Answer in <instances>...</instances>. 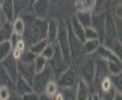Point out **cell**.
<instances>
[{"instance_id": "obj_1", "label": "cell", "mask_w": 122, "mask_h": 100, "mask_svg": "<svg viewBox=\"0 0 122 100\" xmlns=\"http://www.w3.org/2000/svg\"><path fill=\"white\" fill-rule=\"evenodd\" d=\"M25 33L23 39L27 43V47L32 46L33 43L46 39V29H48V21L44 19H36L30 21L29 24H25Z\"/></svg>"}, {"instance_id": "obj_2", "label": "cell", "mask_w": 122, "mask_h": 100, "mask_svg": "<svg viewBox=\"0 0 122 100\" xmlns=\"http://www.w3.org/2000/svg\"><path fill=\"white\" fill-rule=\"evenodd\" d=\"M56 46L60 49L64 60L69 64L70 61V51H69V36H68V25L64 23L58 24L57 39H56Z\"/></svg>"}, {"instance_id": "obj_3", "label": "cell", "mask_w": 122, "mask_h": 100, "mask_svg": "<svg viewBox=\"0 0 122 100\" xmlns=\"http://www.w3.org/2000/svg\"><path fill=\"white\" fill-rule=\"evenodd\" d=\"M52 79H55L53 72H52V70H51V67L46 65L44 71H41V72H39V73H35L33 79H32V83H30L32 91L36 92L37 95H43L46 83Z\"/></svg>"}, {"instance_id": "obj_4", "label": "cell", "mask_w": 122, "mask_h": 100, "mask_svg": "<svg viewBox=\"0 0 122 100\" xmlns=\"http://www.w3.org/2000/svg\"><path fill=\"white\" fill-rule=\"evenodd\" d=\"M48 65L51 67V70H52L55 77H58L64 71H66L68 68H69V64L64 60V58H62L60 49L57 48L56 44H55V53H53V58L48 61Z\"/></svg>"}, {"instance_id": "obj_5", "label": "cell", "mask_w": 122, "mask_h": 100, "mask_svg": "<svg viewBox=\"0 0 122 100\" xmlns=\"http://www.w3.org/2000/svg\"><path fill=\"white\" fill-rule=\"evenodd\" d=\"M80 79L84 80L89 87L92 88L93 85V80H94V75H96V60L92 58H88L84 60L82 65H81V70H80Z\"/></svg>"}, {"instance_id": "obj_6", "label": "cell", "mask_w": 122, "mask_h": 100, "mask_svg": "<svg viewBox=\"0 0 122 100\" xmlns=\"http://www.w3.org/2000/svg\"><path fill=\"white\" fill-rule=\"evenodd\" d=\"M77 80H78V76L76 75V71L69 67L66 71H64L58 76L56 82L60 88H76Z\"/></svg>"}, {"instance_id": "obj_7", "label": "cell", "mask_w": 122, "mask_h": 100, "mask_svg": "<svg viewBox=\"0 0 122 100\" xmlns=\"http://www.w3.org/2000/svg\"><path fill=\"white\" fill-rule=\"evenodd\" d=\"M49 4H51V0H35L29 6L30 13L36 19H44L45 20L49 11Z\"/></svg>"}, {"instance_id": "obj_8", "label": "cell", "mask_w": 122, "mask_h": 100, "mask_svg": "<svg viewBox=\"0 0 122 100\" xmlns=\"http://www.w3.org/2000/svg\"><path fill=\"white\" fill-rule=\"evenodd\" d=\"M68 36H69V51H70V60H76L77 58H81V53L84 52L82 43L74 36L72 31L68 27Z\"/></svg>"}, {"instance_id": "obj_9", "label": "cell", "mask_w": 122, "mask_h": 100, "mask_svg": "<svg viewBox=\"0 0 122 100\" xmlns=\"http://www.w3.org/2000/svg\"><path fill=\"white\" fill-rule=\"evenodd\" d=\"M0 67L5 70V72L11 76V79H12L13 82H16V79H17V76H19V73H17V60H15V59L12 58V55H9L8 58H5L4 60L0 61Z\"/></svg>"}, {"instance_id": "obj_10", "label": "cell", "mask_w": 122, "mask_h": 100, "mask_svg": "<svg viewBox=\"0 0 122 100\" xmlns=\"http://www.w3.org/2000/svg\"><path fill=\"white\" fill-rule=\"evenodd\" d=\"M92 27L97 31L98 37H100V43L102 44L104 37H105V15L104 13L100 12L97 15H93V18H92Z\"/></svg>"}, {"instance_id": "obj_11", "label": "cell", "mask_w": 122, "mask_h": 100, "mask_svg": "<svg viewBox=\"0 0 122 100\" xmlns=\"http://www.w3.org/2000/svg\"><path fill=\"white\" fill-rule=\"evenodd\" d=\"M17 73H19V76H21L25 82H28L30 84L32 79H33V76H35L33 63L25 64V63H21V61H17Z\"/></svg>"}, {"instance_id": "obj_12", "label": "cell", "mask_w": 122, "mask_h": 100, "mask_svg": "<svg viewBox=\"0 0 122 100\" xmlns=\"http://www.w3.org/2000/svg\"><path fill=\"white\" fill-rule=\"evenodd\" d=\"M96 53L98 55V59H102L105 61H121V59L117 58L114 52L109 48V47L104 46V44H100V47L97 48Z\"/></svg>"}, {"instance_id": "obj_13", "label": "cell", "mask_w": 122, "mask_h": 100, "mask_svg": "<svg viewBox=\"0 0 122 100\" xmlns=\"http://www.w3.org/2000/svg\"><path fill=\"white\" fill-rule=\"evenodd\" d=\"M74 91H76V100H86L89 96H90V87L86 84L84 80H81L78 77L77 80V85L74 88Z\"/></svg>"}, {"instance_id": "obj_14", "label": "cell", "mask_w": 122, "mask_h": 100, "mask_svg": "<svg viewBox=\"0 0 122 100\" xmlns=\"http://www.w3.org/2000/svg\"><path fill=\"white\" fill-rule=\"evenodd\" d=\"M58 24L60 21L57 19H51L48 21V29H46V40L49 44H56L57 39V32H58Z\"/></svg>"}, {"instance_id": "obj_15", "label": "cell", "mask_w": 122, "mask_h": 100, "mask_svg": "<svg viewBox=\"0 0 122 100\" xmlns=\"http://www.w3.org/2000/svg\"><path fill=\"white\" fill-rule=\"evenodd\" d=\"M1 13L4 15V18L7 19V21H13V18H16L15 15V6H13V0H3L1 8H0Z\"/></svg>"}, {"instance_id": "obj_16", "label": "cell", "mask_w": 122, "mask_h": 100, "mask_svg": "<svg viewBox=\"0 0 122 100\" xmlns=\"http://www.w3.org/2000/svg\"><path fill=\"white\" fill-rule=\"evenodd\" d=\"M15 94H17L19 96H23L25 94H29L32 92V85L29 84L28 82H25L21 76H17V79L15 82Z\"/></svg>"}, {"instance_id": "obj_17", "label": "cell", "mask_w": 122, "mask_h": 100, "mask_svg": "<svg viewBox=\"0 0 122 100\" xmlns=\"http://www.w3.org/2000/svg\"><path fill=\"white\" fill-rule=\"evenodd\" d=\"M25 49H28L27 47V43H25V40L23 39V37H19L17 40H16L15 46L12 47V52H11V55H12V58L15 59V60H20L23 56V53H24Z\"/></svg>"}, {"instance_id": "obj_18", "label": "cell", "mask_w": 122, "mask_h": 100, "mask_svg": "<svg viewBox=\"0 0 122 100\" xmlns=\"http://www.w3.org/2000/svg\"><path fill=\"white\" fill-rule=\"evenodd\" d=\"M68 27H69V29L72 31V33H73L74 36L80 40V41H81V43L85 41V37H84V29H85V28H84L82 25L77 21V19L74 18V16L70 19V23H69V25H68Z\"/></svg>"}, {"instance_id": "obj_19", "label": "cell", "mask_w": 122, "mask_h": 100, "mask_svg": "<svg viewBox=\"0 0 122 100\" xmlns=\"http://www.w3.org/2000/svg\"><path fill=\"white\" fill-rule=\"evenodd\" d=\"M25 28H27V25H25V21L24 19L21 18V16H16L15 19H13L12 21V31L13 33H15L16 36L19 37H23L25 33Z\"/></svg>"}, {"instance_id": "obj_20", "label": "cell", "mask_w": 122, "mask_h": 100, "mask_svg": "<svg viewBox=\"0 0 122 100\" xmlns=\"http://www.w3.org/2000/svg\"><path fill=\"white\" fill-rule=\"evenodd\" d=\"M74 18L77 19V21H78L84 28H86V27H90L92 25L93 12H88V11H76Z\"/></svg>"}, {"instance_id": "obj_21", "label": "cell", "mask_w": 122, "mask_h": 100, "mask_svg": "<svg viewBox=\"0 0 122 100\" xmlns=\"http://www.w3.org/2000/svg\"><path fill=\"white\" fill-rule=\"evenodd\" d=\"M74 8H76V11L94 12L96 0H76V1H74Z\"/></svg>"}, {"instance_id": "obj_22", "label": "cell", "mask_w": 122, "mask_h": 100, "mask_svg": "<svg viewBox=\"0 0 122 100\" xmlns=\"http://www.w3.org/2000/svg\"><path fill=\"white\" fill-rule=\"evenodd\" d=\"M12 35H13L12 23H11V21H5V23L0 27V43L1 41H9V39H11Z\"/></svg>"}, {"instance_id": "obj_23", "label": "cell", "mask_w": 122, "mask_h": 100, "mask_svg": "<svg viewBox=\"0 0 122 100\" xmlns=\"http://www.w3.org/2000/svg\"><path fill=\"white\" fill-rule=\"evenodd\" d=\"M0 85H4V87H8L11 89H15V82L11 79V76L5 72L4 68L0 67Z\"/></svg>"}, {"instance_id": "obj_24", "label": "cell", "mask_w": 122, "mask_h": 100, "mask_svg": "<svg viewBox=\"0 0 122 100\" xmlns=\"http://www.w3.org/2000/svg\"><path fill=\"white\" fill-rule=\"evenodd\" d=\"M101 43L98 41V40H85V41L82 43V49L85 53L88 55H92V53H96V51H97V48L100 47Z\"/></svg>"}, {"instance_id": "obj_25", "label": "cell", "mask_w": 122, "mask_h": 100, "mask_svg": "<svg viewBox=\"0 0 122 100\" xmlns=\"http://www.w3.org/2000/svg\"><path fill=\"white\" fill-rule=\"evenodd\" d=\"M58 91H60V87H58L57 82H56L55 79H52L46 83L45 89H44V95H46V96H49V97H53Z\"/></svg>"}, {"instance_id": "obj_26", "label": "cell", "mask_w": 122, "mask_h": 100, "mask_svg": "<svg viewBox=\"0 0 122 100\" xmlns=\"http://www.w3.org/2000/svg\"><path fill=\"white\" fill-rule=\"evenodd\" d=\"M48 44H49L48 40L44 39V40H40V41H37V43H33L32 46L28 47V49H29L32 53H35L36 56H39V55H41V52L44 51V48H45Z\"/></svg>"}, {"instance_id": "obj_27", "label": "cell", "mask_w": 122, "mask_h": 100, "mask_svg": "<svg viewBox=\"0 0 122 100\" xmlns=\"http://www.w3.org/2000/svg\"><path fill=\"white\" fill-rule=\"evenodd\" d=\"M106 65L109 75H121L122 72L121 61H106Z\"/></svg>"}, {"instance_id": "obj_28", "label": "cell", "mask_w": 122, "mask_h": 100, "mask_svg": "<svg viewBox=\"0 0 122 100\" xmlns=\"http://www.w3.org/2000/svg\"><path fill=\"white\" fill-rule=\"evenodd\" d=\"M12 52V46L9 41H1L0 43V61L8 58Z\"/></svg>"}, {"instance_id": "obj_29", "label": "cell", "mask_w": 122, "mask_h": 100, "mask_svg": "<svg viewBox=\"0 0 122 100\" xmlns=\"http://www.w3.org/2000/svg\"><path fill=\"white\" fill-rule=\"evenodd\" d=\"M46 65H48V61H46L43 56H40V55L36 56V59H35V61H33L35 73H39V72H41V71H44Z\"/></svg>"}, {"instance_id": "obj_30", "label": "cell", "mask_w": 122, "mask_h": 100, "mask_svg": "<svg viewBox=\"0 0 122 100\" xmlns=\"http://www.w3.org/2000/svg\"><path fill=\"white\" fill-rule=\"evenodd\" d=\"M13 6H15V15L19 16L23 13V11L25 12V7L29 6V0H13Z\"/></svg>"}, {"instance_id": "obj_31", "label": "cell", "mask_w": 122, "mask_h": 100, "mask_svg": "<svg viewBox=\"0 0 122 100\" xmlns=\"http://www.w3.org/2000/svg\"><path fill=\"white\" fill-rule=\"evenodd\" d=\"M84 37H85V40H98V41H100L97 31L92 27V25L90 27H86L85 29H84Z\"/></svg>"}, {"instance_id": "obj_32", "label": "cell", "mask_w": 122, "mask_h": 100, "mask_svg": "<svg viewBox=\"0 0 122 100\" xmlns=\"http://www.w3.org/2000/svg\"><path fill=\"white\" fill-rule=\"evenodd\" d=\"M62 94V100H76V91L74 88H60Z\"/></svg>"}, {"instance_id": "obj_33", "label": "cell", "mask_w": 122, "mask_h": 100, "mask_svg": "<svg viewBox=\"0 0 122 100\" xmlns=\"http://www.w3.org/2000/svg\"><path fill=\"white\" fill-rule=\"evenodd\" d=\"M110 82L112 85L117 92L121 94L122 92V80H121V75H110Z\"/></svg>"}, {"instance_id": "obj_34", "label": "cell", "mask_w": 122, "mask_h": 100, "mask_svg": "<svg viewBox=\"0 0 122 100\" xmlns=\"http://www.w3.org/2000/svg\"><path fill=\"white\" fill-rule=\"evenodd\" d=\"M53 53H55V44H48V46L44 48V51L41 52L40 56H43L46 61H49L53 58Z\"/></svg>"}, {"instance_id": "obj_35", "label": "cell", "mask_w": 122, "mask_h": 100, "mask_svg": "<svg viewBox=\"0 0 122 100\" xmlns=\"http://www.w3.org/2000/svg\"><path fill=\"white\" fill-rule=\"evenodd\" d=\"M35 59H36V55L32 53V52L29 51V49H25L24 53H23L21 59L19 61H21V63H25V64H32L35 61Z\"/></svg>"}, {"instance_id": "obj_36", "label": "cell", "mask_w": 122, "mask_h": 100, "mask_svg": "<svg viewBox=\"0 0 122 100\" xmlns=\"http://www.w3.org/2000/svg\"><path fill=\"white\" fill-rule=\"evenodd\" d=\"M12 89L8 87H4V85H0V100H8L12 95Z\"/></svg>"}, {"instance_id": "obj_37", "label": "cell", "mask_w": 122, "mask_h": 100, "mask_svg": "<svg viewBox=\"0 0 122 100\" xmlns=\"http://www.w3.org/2000/svg\"><path fill=\"white\" fill-rule=\"evenodd\" d=\"M21 100H40V95H37L36 92H29L21 96Z\"/></svg>"}, {"instance_id": "obj_38", "label": "cell", "mask_w": 122, "mask_h": 100, "mask_svg": "<svg viewBox=\"0 0 122 100\" xmlns=\"http://www.w3.org/2000/svg\"><path fill=\"white\" fill-rule=\"evenodd\" d=\"M116 19H121V16H122V8H121V3L119 4H117V7H116Z\"/></svg>"}, {"instance_id": "obj_39", "label": "cell", "mask_w": 122, "mask_h": 100, "mask_svg": "<svg viewBox=\"0 0 122 100\" xmlns=\"http://www.w3.org/2000/svg\"><path fill=\"white\" fill-rule=\"evenodd\" d=\"M8 100H21V96H19V95L15 94V91H13L12 95H11V97H9Z\"/></svg>"}, {"instance_id": "obj_40", "label": "cell", "mask_w": 122, "mask_h": 100, "mask_svg": "<svg viewBox=\"0 0 122 100\" xmlns=\"http://www.w3.org/2000/svg\"><path fill=\"white\" fill-rule=\"evenodd\" d=\"M5 21H7V19L4 18V15L1 13V11H0V27H1V25H3Z\"/></svg>"}, {"instance_id": "obj_41", "label": "cell", "mask_w": 122, "mask_h": 100, "mask_svg": "<svg viewBox=\"0 0 122 100\" xmlns=\"http://www.w3.org/2000/svg\"><path fill=\"white\" fill-rule=\"evenodd\" d=\"M40 100H52V97H49V96H46V95H40Z\"/></svg>"}, {"instance_id": "obj_42", "label": "cell", "mask_w": 122, "mask_h": 100, "mask_svg": "<svg viewBox=\"0 0 122 100\" xmlns=\"http://www.w3.org/2000/svg\"><path fill=\"white\" fill-rule=\"evenodd\" d=\"M92 100H101V99H100V96H98L97 94H93L92 95Z\"/></svg>"}, {"instance_id": "obj_43", "label": "cell", "mask_w": 122, "mask_h": 100, "mask_svg": "<svg viewBox=\"0 0 122 100\" xmlns=\"http://www.w3.org/2000/svg\"><path fill=\"white\" fill-rule=\"evenodd\" d=\"M114 100H122V95L121 94H117L116 97H114Z\"/></svg>"}, {"instance_id": "obj_44", "label": "cell", "mask_w": 122, "mask_h": 100, "mask_svg": "<svg viewBox=\"0 0 122 100\" xmlns=\"http://www.w3.org/2000/svg\"><path fill=\"white\" fill-rule=\"evenodd\" d=\"M33 1H35V0H29V6H30L32 3H33Z\"/></svg>"}, {"instance_id": "obj_45", "label": "cell", "mask_w": 122, "mask_h": 100, "mask_svg": "<svg viewBox=\"0 0 122 100\" xmlns=\"http://www.w3.org/2000/svg\"><path fill=\"white\" fill-rule=\"evenodd\" d=\"M1 4H3V0H0V8H1Z\"/></svg>"}, {"instance_id": "obj_46", "label": "cell", "mask_w": 122, "mask_h": 100, "mask_svg": "<svg viewBox=\"0 0 122 100\" xmlns=\"http://www.w3.org/2000/svg\"><path fill=\"white\" fill-rule=\"evenodd\" d=\"M86 100H92V95H90V96H89V97H88V99H86Z\"/></svg>"}]
</instances>
